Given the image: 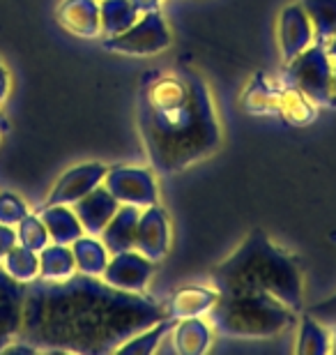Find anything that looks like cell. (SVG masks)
<instances>
[{"instance_id":"1","label":"cell","mask_w":336,"mask_h":355,"mask_svg":"<svg viewBox=\"0 0 336 355\" xmlns=\"http://www.w3.org/2000/svg\"><path fill=\"white\" fill-rule=\"evenodd\" d=\"M30 318L37 339L55 349L111 353L136 332L163 321L166 307L83 275L39 288Z\"/></svg>"},{"instance_id":"2","label":"cell","mask_w":336,"mask_h":355,"mask_svg":"<svg viewBox=\"0 0 336 355\" xmlns=\"http://www.w3.org/2000/svg\"><path fill=\"white\" fill-rule=\"evenodd\" d=\"M136 123L150 166L163 175L198 164L221 144L212 90L187 65L175 72L143 74Z\"/></svg>"},{"instance_id":"3","label":"cell","mask_w":336,"mask_h":355,"mask_svg":"<svg viewBox=\"0 0 336 355\" xmlns=\"http://www.w3.org/2000/svg\"><path fill=\"white\" fill-rule=\"evenodd\" d=\"M212 286L219 293L263 291L295 311L302 309V270L283 247L272 243L263 231L249 233L238 250L212 270Z\"/></svg>"},{"instance_id":"4","label":"cell","mask_w":336,"mask_h":355,"mask_svg":"<svg viewBox=\"0 0 336 355\" xmlns=\"http://www.w3.org/2000/svg\"><path fill=\"white\" fill-rule=\"evenodd\" d=\"M207 318L214 332L224 337L269 339L288 330L297 311L263 291H231L219 293Z\"/></svg>"},{"instance_id":"5","label":"cell","mask_w":336,"mask_h":355,"mask_svg":"<svg viewBox=\"0 0 336 355\" xmlns=\"http://www.w3.org/2000/svg\"><path fill=\"white\" fill-rule=\"evenodd\" d=\"M334 60L330 58L323 42H313L309 49L285 62L283 83L302 90L316 106H336L332 88Z\"/></svg>"},{"instance_id":"6","label":"cell","mask_w":336,"mask_h":355,"mask_svg":"<svg viewBox=\"0 0 336 355\" xmlns=\"http://www.w3.org/2000/svg\"><path fill=\"white\" fill-rule=\"evenodd\" d=\"M170 46V31L161 12H145L125 33L104 40V49L120 55H157Z\"/></svg>"},{"instance_id":"7","label":"cell","mask_w":336,"mask_h":355,"mask_svg":"<svg viewBox=\"0 0 336 355\" xmlns=\"http://www.w3.org/2000/svg\"><path fill=\"white\" fill-rule=\"evenodd\" d=\"M104 187L118 198L120 205H136L150 208L159 203V189L150 168L143 166H111L104 178Z\"/></svg>"},{"instance_id":"8","label":"cell","mask_w":336,"mask_h":355,"mask_svg":"<svg viewBox=\"0 0 336 355\" xmlns=\"http://www.w3.org/2000/svg\"><path fill=\"white\" fill-rule=\"evenodd\" d=\"M276 42H278V53H281L283 62L292 60L299 55L304 49H309L316 42V33H313L309 14L304 12V7L297 3H290L283 7V12L278 14L276 21Z\"/></svg>"},{"instance_id":"9","label":"cell","mask_w":336,"mask_h":355,"mask_svg":"<svg viewBox=\"0 0 336 355\" xmlns=\"http://www.w3.org/2000/svg\"><path fill=\"white\" fill-rule=\"evenodd\" d=\"M154 272V261L143 257L141 252L127 250L113 254L106 263V270L102 279L120 291H130V293H143Z\"/></svg>"},{"instance_id":"10","label":"cell","mask_w":336,"mask_h":355,"mask_svg":"<svg viewBox=\"0 0 336 355\" xmlns=\"http://www.w3.org/2000/svg\"><path fill=\"white\" fill-rule=\"evenodd\" d=\"M134 250L141 252L150 261H161L170 250V222L166 210L159 203L141 210L139 226H136Z\"/></svg>"},{"instance_id":"11","label":"cell","mask_w":336,"mask_h":355,"mask_svg":"<svg viewBox=\"0 0 336 355\" xmlns=\"http://www.w3.org/2000/svg\"><path fill=\"white\" fill-rule=\"evenodd\" d=\"M74 208H76L74 212L83 226V231H88L90 236H99V233L104 231V226L109 224L113 215L118 212L120 203L102 182L99 187L88 191L83 198H78L74 203Z\"/></svg>"},{"instance_id":"12","label":"cell","mask_w":336,"mask_h":355,"mask_svg":"<svg viewBox=\"0 0 336 355\" xmlns=\"http://www.w3.org/2000/svg\"><path fill=\"white\" fill-rule=\"evenodd\" d=\"M106 171L109 166L97 164V162H90V164H81L74 166L69 173L60 178V182L55 184L53 194H51V203L53 205H67V203H76L78 198H83L88 191L104 182Z\"/></svg>"},{"instance_id":"13","label":"cell","mask_w":336,"mask_h":355,"mask_svg":"<svg viewBox=\"0 0 336 355\" xmlns=\"http://www.w3.org/2000/svg\"><path fill=\"white\" fill-rule=\"evenodd\" d=\"M219 300V291L214 286H182L170 295L166 307V318L182 321V318L207 316L214 302Z\"/></svg>"},{"instance_id":"14","label":"cell","mask_w":336,"mask_h":355,"mask_svg":"<svg viewBox=\"0 0 336 355\" xmlns=\"http://www.w3.org/2000/svg\"><path fill=\"white\" fill-rule=\"evenodd\" d=\"M214 328L205 321V316L182 318L170 325V342L173 351L180 355H203L212 346Z\"/></svg>"},{"instance_id":"15","label":"cell","mask_w":336,"mask_h":355,"mask_svg":"<svg viewBox=\"0 0 336 355\" xmlns=\"http://www.w3.org/2000/svg\"><path fill=\"white\" fill-rule=\"evenodd\" d=\"M139 217H141V208H136V205H120L118 212L113 215V219L104 226V231L99 233L109 254L134 250Z\"/></svg>"},{"instance_id":"16","label":"cell","mask_w":336,"mask_h":355,"mask_svg":"<svg viewBox=\"0 0 336 355\" xmlns=\"http://www.w3.org/2000/svg\"><path fill=\"white\" fill-rule=\"evenodd\" d=\"M281 83H274L267 74L256 72L242 92V109L251 116H276Z\"/></svg>"},{"instance_id":"17","label":"cell","mask_w":336,"mask_h":355,"mask_svg":"<svg viewBox=\"0 0 336 355\" xmlns=\"http://www.w3.org/2000/svg\"><path fill=\"white\" fill-rule=\"evenodd\" d=\"M60 21L78 37H97L102 33L97 0H65L60 7Z\"/></svg>"},{"instance_id":"18","label":"cell","mask_w":336,"mask_h":355,"mask_svg":"<svg viewBox=\"0 0 336 355\" xmlns=\"http://www.w3.org/2000/svg\"><path fill=\"white\" fill-rule=\"evenodd\" d=\"M276 116L283 118L285 123L292 127H309L316 123L318 118V106L304 95L302 90L288 86L281 81V97H278V109Z\"/></svg>"},{"instance_id":"19","label":"cell","mask_w":336,"mask_h":355,"mask_svg":"<svg viewBox=\"0 0 336 355\" xmlns=\"http://www.w3.org/2000/svg\"><path fill=\"white\" fill-rule=\"evenodd\" d=\"M295 353L299 355H325L332 353V332L325 323H320L316 316L304 311L299 318Z\"/></svg>"},{"instance_id":"20","label":"cell","mask_w":336,"mask_h":355,"mask_svg":"<svg viewBox=\"0 0 336 355\" xmlns=\"http://www.w3.org/2000/svg\"><path fill=\"white\" fill-rule=\"evenodd\" d=\"M71 254H74L76 270H81V275L88 277H102L106 263H109V250L99 238L95 236H81L71 243Z\"/></svg>"},{"instance_id":"21","label":"cell","mask_w":336,"mask_h":355,"mask_svg":"<svg viewBox=\"0 0 336 355\" xmlns=\"http://www.w3.org/2000/svg\"><path fill=\"white\" fill-rule=\"evenodd\" d=\"M141 12L136 10L132 0H102L99 3V24H102V33L106 37L125 33L127 28L136 24Z\"/></svg>"},{"instance_id":"22","label":"cell","mask_w":336,"mask_h":355,"mask_svg":"<svg viewBox=\"0 0 336 355\" xmlns=\"http://www.w3.org/2000/svg\"><path fill=\"white\" fill-rule=\"evenodd\" d=\"M44 224L46 233L53 238L55 245H71L76 238L83 236V226L78 222L76 212L65 208V205H55V208L46 210Z\"/></svg>"},{"instance_id":"23","label":"cell","mask_w":336,"mask_h":355,"mask_svg":"<svg viewBox=\"0 0 336 355\" xmlns=\"http://www.w3.org/2000/svg\"><path fill=\"white\" fill-rule=\"evenodd\" d=\"M170 325H173V321H170V318H163V321L150 325V328L141 330V332H136V335H132L127 342H123L118 346L116 353H127V355H150V353H154L157 349H159V344L163 342V339L168 337Z\"/></svg>"},{"instance_id":"24","label":"cell","mask_w":336,"mask_h":355,"mask_svg":"<svg viewBox=\"0 0 336 355\" xmlns=\"http://www.w3.org/2000/svg\"><path fill=\"white\" fill-rule=\"evenodd\" d=\"M76 272L74 254L67 245H53L42 254V275L48 282H67Z\"/></svg>"},{"instance_id":"25","label":"cell","mask_w":336,"mask_h":355,"mask_svg":"<svg viewBox=\"0 0 336 355\" xmlns=\"http://www.w3.org/2000/svg\"><path fill=\"white\" fill-rule=\"evenodd\" d=\"M304 12L309 14L316 42H325L336 33V0H299Z\"/></svg>"},{"instance_id":"26","label":"cell","mask_w":336,"mask_h":355,"mask_svg":"<svg viewBox=\"0 0 336 355\" xmlns=\"http://www.w3.org/2000/svg\"><path fill=\"white\" fill-rule=\"evenodd\" d=\"M311 316H316L320 323H325L332 332V353H336V293L332 297H327L325 302L313 304L309 309Z\"/></svg>"},{"instance_id":"27","label":"cell","mask_w":336,"mask_h":355,"mask_svg":"<svg viewBox=\"0 0 336 355\" xmlns=\"http://www.w3.org/2000/svg\"><path fill=\"white\" fill-rule=\"evenodd\" d=\"M132 3L136 5V10H139L141 14H145V12H157V10H159L161 0H132Z\"/></svg>"},{"instance_id":"28","label":"cell","mask_w":336,"mask_h":355,"mask_svg":"<svg viewBox=\"0 0 336 355\" xmlns=\"http://www.w3.org/2000/svg\"><path fill=\"white\" fill-rule=\"evenodd\" d=\"M325 49H327V53H330V58H332V60L336 62V33L332 35L330 40L325 42Z\"/></svg>"},{"instance_id":"29","label":"cell","mask_w":336,"mask_h":355,"mask_svg":"<svg viewBox=\"0 0 336 355\" xmlns=\"http://www.w3.org/2000/svg\"><path fill=\"white\" fill-rule=\"evenodd\" d=\"M332 88H334V97H336V62H334V74H332Z\"/></svg>"}]
</instances>
